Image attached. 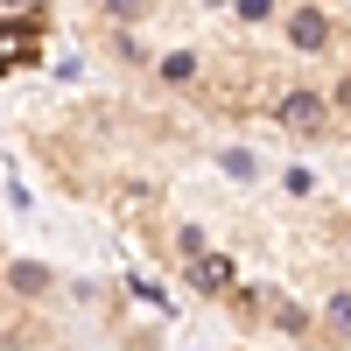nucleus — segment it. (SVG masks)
Segmentation results:
<instances>
[{
  "mask_svg": "<svg viewBox=\"0 0 351 351\" xmlns=\"http://www.w3.org/2000/svg\"><path fill=\"white\" fill-rule=\"evenodd\" d=\"M316 120H324V99L316 92H288L281 99V127H316Z\"/></svg>",
  "mask_w": 351,
  "mask_h": 351,
  "instance_id": "f257e3e1",
  "label": "nucleus"
},
{
  "mask_svg": "<svg viewBox=\"0 0 351 351\" xmlns=\"http://www.w3.org/2000/svg\"><path fill=\"white\" fill-rule=\"evenodd\" d=\"M190 274H197V288H211V295H218V288H232V260L197 253V260H190Z\"/></svg>",
  "mask_w": 351,
  "mask_h": 351,
  "instance_id": "f03ea898",
  "label": "nucleus"
},
{
  "mask_svg": "<svg viewBox=\"0 0 351 351\" xmlns=\"http://www.w3.org/2000/svg\"><path fill=\"white\" fill-rule=\"evenodd\" d=\"M28 49H36V21H0V64L28 56Z\"/></svg>",
  "mask_w": 351,
  "mask_h": 351,
  "instance_id": "7ed1b4c3",
  "label": "nucleus"
},
{
  "mask_svg": "<svg viewBox=\"0 0 351 351\" xmlns=\"http://www.w3.org/2000/svg\"><path fill=\"white\" fill-rule=\"evenodd\" d=\"M288 36H295L302 49H316V43L330 36V28H324V14H295V21H288Z\"/></svg>",
  "mask_w": 351,
  "mask_h": 351,
  "instance_id": "20e7f679",
  "label": "nucleus"
},
{
  "mask_svg": "<svg viewBox=\"0 0 351 351\" xmlns=\"http://www.w3.org/2000/svg\"><path fill=\"white\" fill-rule=\"evenodd\" d=\"M162 77H169V84H190V77H197V56H190V49L162 56Z\"/></svg>",
  "mask_w": 351,
  "mask_h": 351,
  "instance_id": "39448f33",
  "label": "nucleus"
},
{
  "mask_svg": "<svg viewBox=\"0 0 351 351\" xmlns=\"http://www.w3.org/2000/svg\"><path fill=\"white\" fill-rule=\"evenodd\" d=\"M267 309H274V324H281V330H302V324H309V316H302L295 302H267Z\"/></svg>",
  "mask_w": 351,
  "mask_h": 351,
  "instance_id": "423d86ee",
  "label": "nucleus"
},
{
  "mask_svg": "<svg viewBox=\"0 0 351 351\" xmlns=\"http://www.w3.org/2000/svg\"><path fill=\"white\" fill-rule=\"evenodd\" d=\"M330 324H337V330H351V295H337V302H330Z\"/></svg>",
  "mask_w": 351,
  "mask_h": 351,
  "instance_id": "0eeeda50",
  "label": "nucleus"
}]
</instances>
